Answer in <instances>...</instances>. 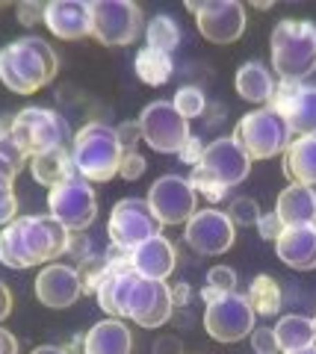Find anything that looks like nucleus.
<instances>
[{
	"mask_svg": "<svg viewBox=\"0 0 316 354\" xmlns=\"http://www.w3.org/2000/svg\"><path fill=\"white\" fill-rule=\"evenodd\" d=\"M71 230L48 216H18L0 227V263L9 269H32L41 263H53L68 254Z\"/></svg>",
	"mask_w": 316,
	"mask_h": 354,
	"instance_id": "nucleus-1",
	"label": "nucleus"
},
{
	"mask_svg": "<svg viewBox=\"0 0 316 354\" xmlns=\"http://www.w3.org/2000/svg\"><path fill=\"white\" fill-rule=\"evenodd\" d=\"M57 53L39 36H24L0 48V83L15 95H32L57 77Z\"/></svg>",
	"mask_w": 316,
	"mask_h": 354,
	"instance_id": "nucleus-2",
	"label": "nucleus"
},
{
	"mask_svg": "<svg viewBox=\"0 0 316 354\" xmlns=\"http://www.w3.org/2000/svg\"><path fill=\"white\" fill-rule=\"evenodd\" d=\"M272 71L281 80L304 83L316 71V24L304 18L278 21L269 39Z\"/></svg>",
	"mask_w": 316,
	"mask_h": 354,
	"instance_id": "nucleus-3",
	"label": "nucleus"
},
{
	"mask_svg": "<svg viewBox=\"0 0 316 354\" xmlns=\"http://www.w3.org/2000/svg\"><path fill=\"white\" fill-rule=\"evenodd\" d=\"M122 142L115 136V127L104 124V121H89L83 124L80 133L74 136L71 160L80 177L89 183H106L118 174L122 165Z\"/></svg>",
	"mask_w": 316,
	"mask_h": 354,
	"instance_id": "nucleus-4",
	"label": "nucleus"
},
{
	"mask_svg": "<svg viewBox=\"0 0 316 354\" xmlns=\"http://www.w3.org/2000/svg\"><path fill=\"white\" fill-rule=\"evenodd\" d=\"M234 139L252 160H272V157H278V153H284L292 133L287 127V121L281 118L275 109L257 106L239 118Z\"/></svg>",
	"mask_w": 316,
	"mask_h": 354,
	"instance_id": "nucleus-5",
	"label": "nucleus"
},
{
	"mask_svg": "<svg viewBox=\"0 0 316 354\" xmlns=\"http://www.w3.org/2000/svg\"><path fill=\"white\" fill-rule=\"evenodd\" d=\"M160 218L154 216V209L145 198H124L118 201L106 221V236H110L113 245L133 251L142 242H148L151 236H160Z\"/></svg>",
	"mask_w": 316,
	"mask_h": 354,
	"instance_id": "nucleus-6",
	"label": "nucleus"
},
{
	"mask_svg": "<svg viewBox=\"0 0 316 354\" xmlns=\"http://www.w3.org/2000/svg\"><path fill=\"white\" fill-rule=\"evenodd\" d=\"M48 213L62 221L71 234H80L95 221L97 213V201H95V189L86 177L74 174L68 180H62L59 186L48 189Z\"/></svg>",
	"mask_w": 316,
	"mask_h": 354,
	"instance_id": "nucleus-7",
	"label": "nucleus"
},
{
	"mask_svg": "<svg viewBox=\"0 0 316 354\" xmlns=\"http://www.w3.org/2000/svg\"><path fill=\"white\" fill-rule=\"evenodd\" d=\"M142 9L130 0H95L92 3V36L106 48H122L142 32Z\"/></svg>",
	"mask_w": 316,
	"mask_h": 354,
	"instance_id": "nucleus-8",
	"label": "nucleus"
},
{
	"mask_svg": "<svg viewBox=\"0 0 316 354\" xmlns=\"http://www.w3.org/2000/svg\"><path fill=\"white\" fill-rule=\"evenodd\" d=\"M139 130H142V142L151 151L160 153H180V148L187 145L189 121L183 118L171 101H154L139 113Z\"/></svg>",
	"mask_w": 316,
	"mask_h": 354,
	"instance_id": "nucleus-9",
	"label": "nucleus"
},
{
	"mask_svg": "<svg viewBox=\"0 0 316 354\" xmlns=\"http://www.w3.org/2000/svg\"><path fill=\"white\" fill-rule=\"evenodd\" d=\"M65 121L53 109L45 106H27L12 115V136L21 151L32 160L36 153H45L50 148L65 145Z\"/></svg>",
	"mask_w": 316,
	"mask_h": 354,
	"instance_id": "nucleus-10",
	"label": "nucleus"
},
{
	"mask_svg": "<svg viewBox=\"0 0 316 354\" xmlns=\"http://www.w3.org/2000/svg\"><path fill=\"white\" fill-rule=\"evenodd\" d=\"M145 201L154 209L160 225H187L198 213V192L192 189L189 177L162 174L151 183Z\"/></svg>",
	"mask_w": 316,
	"mask_h": 354,
	"instance_id": "nucleus-11",
	"label": "nucleus"
},
{
	"mask_svg": "<svg viewBox=\"0 0 316 354\" xmlns=\"http://www.w3.org/2000/svg\"><path fill=\"white\" fill-rule=\"evenodd\" d=\"M257 313L252 310L245 295L227 292L222 298L207 304L204 310V330L216 342H239L245 337H252Z\"/></svg>",
	"mask_w": 316,
	"mask_h": 354,
	"instance_id": "nucleus-12",
	"label": "nucleus"
},
{
	"mask_svg": "<svg viewBox=\"0 0 316 354\" xmlns=\"http://www.w3.org/2000/svg\"><path fill=\"white\" fill-rule=\"evenodd\" d=\"M234 234H236V225L231 221V216L216 207L198 209V213L187 221V230H183L187 245L195 254H204V257H219V254H225L234 245Z\"/></svg>",
	"mask_w": 316,
	"mask_h": 354,
	"instance_id": "nucleus-13",
	"label": "nucleus"
},
{
	"mask_svg": "<svg viewBox=\"0 0 316 354\" xmlns=\"http://www.w3.org/2000/svg\"><path fill=\"white\" fill-rule=\"evenodd\" d=\"M198 169L210 177V180L225 186V189H231V186H239L248 177V171H252V157L239 148V142L234 136H219L204 148Z\"/></svg>",
	"mask_w": 316,
	"mask_h": 354,
	"instance_id": "nucleus-14",
	"label": "nucleus"
},
{
	"mask_svg": "<svg viewBox=\"0 0 316 354\" xmlns=\"http://www.w3.org/2000/svg\"><path fill=\"white\" fill-rule=\"evenodd\" d=\"M174 298L166 281H148L139 274V281L133 283L127 298V319H133L139 328H162L171 319Z\"/></svg>",
	"mask_w": 316,
	"mask_h": 354,
	"instance_id": "nucleus-15",
	"label": "nucleus"
},
{
	"mask_svg": "<svg viewBox=\"0 0 316 354\" xmlns=\"http://www.w3.org/2000/svg\"><path fill=\"white\" fill-rule=\"evenodd\" d=\"M245 6L236 0H207L195 12V27L210 44H234L245 32Z\"/></svg>",
	"mask_w": 316,
	"mask_h": 354,
	"instance_id": "nucleus-16",
	"label": "nucleus"
},
{
	"mask_svg": "<svg viewBox=\"0 0 316 354\" xmlns=\"http://www.w3.org/2000/svg\"><path fill=\"white\" fill-rule=\"evenodd\" d=\"M83 295V281L74 266L65 263H48L36 278V298L50 310L71 307Z\"/></svg>",
	"mask_w": 316,
	"mask_h": 354,
	"instance_id": "nucleus-17",
	"label": "nucleus"
},
{
	"mask_svg": "<svg viewBox=\"0 0 316 354\" xmlns=\"http://www.w3.org/2000/svg\"><path fill=\"white\" fill-rule=\"evenodd\" d=\"M45 27L62 41L92 36V3L83 0H50L45 6Z\"/></svg>",
	"mask_w": 316,
	"mask_h": 354,
	"instance_id": "nucleus-18",
	"label": "nucleus"
},
{
	"mask_svg": "<svg viewBox=\"0 0 316 354\" xmlns=\"http://www.w3.org/2000/svg\"><path fill=\"white\" fill-rule=\"evenodd\" d=\"M278 260L296 272L316 269V225H296L284 227V234L275 239Z\"/></svg>",
	"mask_w": 316,
	"mask_h": 354,
	"instance_id": "nucleus-19",
	"label": "nucleus"
},
{
	"mask_svg": "<svg viewBox=\"0 0 316 354\" xmlns=\"http://www.w3.org/2000/svg\"><path fill=\"white\" fill-rule=\"evenodd\" d=\"M130 260H133L136 274H142L148 281H166L174 272V266H178V248L171 245V239L160 234L130 251Z\"/></svg>",
	"mask_w": 316,
	"mask_h": 354,
	"instance_id": "nucleus-20",
	"label": "nucleus"
},
{
	"mask_svg": "<svg viewBox=\"0 0 316 354\" xmlns=\"http://www.w3.org/2000/svg\"><path fill=\"white\" fill-rule=\"evenodd\" d=\"M275 213L284 221V227L296 225H316V189L301 183H287L275 201Z\"/></svg>",
	"mask_w": 316,
	"mask_h": 354,
	"instance_id": "nucleus-21",
	"label": "nucleus"
},
{
	"mask_svg": "<svg viewBox=\"0 0 316 354\" xmlns=\"http://www.w3.org/2000/svg\"><path fill=\"white\" fill-rule=\"evenodd\" d=\"M136 281H139V274L133 269H127V272L104 269L101 281H97V290H95V298L104 313H110L113 319L127 316V298H130V290H133Z\"/></svg>",
	"mask_w": 316,
	"mask_h": 354,
	"instance_id": "nucleus-22",
	"label": "nucleus"
},
{
	"mask_svg": "<svg viewBox=\"0 0 316 354\" xmlns=\"http://www.w3.org/2000/svg\"><path fill=\"white\" fill-rule=\"evenodd\" d=\"M133 337L122 319H104L83 337V354H130Z\"/></svg>",
	"mask_w": 316,
	"mask_h": 354,
	"instance_id": "nucleus-23",
	"label": "nucleus"
},
{
	"mask_svg": "<svg viewBox=\"0 0 316 354\" xmlns=\"http://www.w3.org/2000/svg\"><path fill=\"white\" fill-rule=\"evenodd\" d=\"M284 174L290 183L316 186V136H296L284 148Z\"/></svg>",
	"mask_w": 316,
	"mask_h": 354,
	"instance_id": "nucleus-24",
	"label": "nucleus"
},
{
	"mask_svg": "<svg viewBox=\"0 0 316 354\" xmlns=\"http://www.w3.org/2000/svg\"><path fill=\"white\" fill-rule=\"evenodd\" d=\"M30 171H32V180L48 186V189H53V186H59L62 180H68V177L77 174L74 160H71V151L65 145L50 148L45 153H36V157L30 160Z\"/></svg>",
	"mask_w": 316,
	"mask_h": 354,
	"instance_id": "nucleus-25",
	"label": "nucleus"
},
{
	"mask_svg": "<svg viewBox=\"0 0 316 354\" xmlns=\"http://www.w3.org/2000/svg\"><path fill=\"white\" fill-rule=\"evenodd\" d=\"M236 95L243 97L248 104H257V106H266L272 92H275V80H272V74L263 62H245L239 65L236 71Z\"/></svg>",
	"mask_w": 316,
	"mask_h": 354,
	"instance_id": "nucleus-26",
	"label": "nucleus"
},
{
	"mask_svg": "<svg viewBox=\"0 0 316 354\" xmlns=\"http://www.w3.org/2000/svg\"><path fill=\"white\" fill-rule=\"evenodd\" d=\"M281 118L287 121L292 136H316V86L301 83Z\"/></svg>",
	"mask_w": 316,
	"mask_h": 354,
	"instance_id": "nucleus-27",
	"label": "nucleus"
},
{
	"mask_svg": "<svg viewBox=\"0 0 316 354\" xmlns=\"http://www.w3.org/2000/svg\"><path fill=\"white\" fill-rule=\"evenodd\" d=\"M275 334L281 342V351H296V348H308L316 342V328H313V319L308 316H281V322L275 325Z\"/></svg>",
	"mask_w": 316,
	"mask_h": 354,
	"instance_id": "nucleus-28",
	"label": "nucleus"
},
{
	"mask_svg": "<svg viewBox=\"0 0 316 354\" xmlns=\"http://www.w3.org/2000/svg\"><path fill=\"white\" fill-rule=\"evenodd\" d=\"M248 304H252L254 313L260 316H278L281 313V304H284V295H281V286L275 278L269 274H257L248 286Z\"/></svg>",
	"mask_w": 316,
	"mask_h": 354,
	"instance_id": "nucleus-29",
	"label": "nucleus"
},
{
	"mask_svg": "<svg viewBox=\"0 0 316 354\" xmlns=\"http://www.w3.org/2000/svg\"><path fill=\"white\" fill-rule=\"evenodd\" d=\"M27 162H30V157L21 151V145L12 136V115H3L0 118V177L15 180V174L24 169Z\"/></svg>",
	"mask_w": 316,
	"mask_h": 354,
	"instance_id": "nucleus-30",
	"label": "nucleus"
},
{
	"mask_svg": "<svg viewBox=\"0 0 316 354\" xmlns=\"http://www.w3.org/2000/svg\"><path fill=\"white\" fill-rule=\"evenodd\" d=\"M133 68L142 83L162 86V83H169V77H171V57L162 50H154V48H142L133 59Z\"/></svg>",
	"mask_w": 316,
	"mask_h": 354,
	"instance_id": "nucleus-31",
	"label": "nucleus"
},
{
	"mask_svg": "<svg viewBox=\"0 0 316 354\" xmlns=\"http://www.w3.org/2000/svg\"><path fill=\"white\" fill-rule=\"evenodd\" d=\"M145 36H148V48L171 53L180 44V27H178V21L169 15H154L145 27Z\"/></svg>",
	"mask_w": 316,
	"mask_h": 354,
	"instance_id": "nucleus-32",
	"label": "nucleus"
},
{
	"mask_svg": "<svg viewBox=\"0 0 316 354\" xmlns=\"http://www.w3.org/2000/svg\"><path fill=\"white\" fill-rule=\"evenodd\" d=\"M174 109L183 115V118H198L201 113H204V92L198 86H183V88H178V95H174Z\"/></svg>",
	"mask_w": 316,
	"mask_h": 354,
	"instance_id": "nucleus-33",
	"label": "nucleus"
},
{
	"mask_svg": "<svg viewBox=\"0 0 316 354\" xmlns=\"http://www.w3.org/2000/svg\"><path fill=\"white\" fill-rule=\"evenodd\" d=\"M225 213L231 216V221H234V225H239V227H257L263 209H260V204L254 201V198H234L231 207H227Z\"/></svg>",
	"mask_w": 316,
	"mask_h": 354,
	"instance_id": "nucleus-34",
	"label": "nucleus"
},
{
	"mask_svg": "<svg viewBox=\"0 0 316 354\" xmlns=\"http://www.w3.org/2000/svg\"><path fill=\"white\" fill-rule=\"evenodd\" d=\"M189 183H192V189L198 192V195H204V198H207V201H210V204L222 201V198H225V192H227L225 186H219L216 180H210V177H207V174L198 169V165H195V169H192V174H189Z\"/></svg>",
	"mask_w": 316,
	"mask_h": 354,
	"instance_id": "nucleus-35",
	"label": "nucleus"
},
{
	"mask_svg": "<svg viewBox=\"0 0 316 354\" xmlns=\"http://www.w3.org/2000/svg\"><path fill=\"white\" fill-rule=\"evenodd\" d=\"M15 218H18V198L12 192V180L0 177V227H6Z\"/></svg>",
	"mask_w": 316,
	"mask_h": 354,
	"instance_id": "nucleus-36",
	"label": "nucleus"
},
{
	"mask_svg": "<svg viewBox=\"0 0 316 354\" xmlns=\"http://www.w3.org/2000/svg\"><path fill=\"white\" fill-rule=\"evenodd\" d=\"M207 286L219 290L222 295L236 292V272L231 269V266H213V269L207 272Z\"/></svg>",
	"mask_w": 316,
	"mask_h": 354,
	"instance_id": "nucleus-37",
	"label": "nucleus"
},
{
	"mask_svg": "<svg viewBox=\"0 0 316 354\" xmlns=\"http://www.w3.org/2000/svg\"><path fill=\"white\" fill-rule=\"evenodd\" d=\"M148 162L139 151H124L122 153V165H118V177H124V180H139V177L145 174Z\"/></svg>",
	"mask_w": 316,
	"mask_h": 354,
	"instance_id": "nucleus-38",
	"label": "nucleus"
},
{
	"mask_svg": "<svg viewBox=\"0 0 316 354\" xmlns=\"http://www.w3.org/2000/svg\"><path fill=\"white\" fill-rule=\"evenodd\" d=\"M252 348H254V354H281V342H278L275 328H254Z\"/></svg>",
	"mask_w": 316,
	"mask_h": 354,
	"instance_id": "nucleus-39",
	"label": "nucleus"
},
{
	"mask_svg": "<svg viewBox=\"0 0 316 354\" xmlns=\"http://www.w3.org/2000/svg\"><path fill=\"white\" fill-rule=\"evenodd\" d=\"M15 15H18V24H24V27L39 24V21L45 24V6L36 3V0H24V3H18Z\"/></svg>",
	"mask_w": 316,
	"mask_h": 354,
	"instance_id": "nucleus-40",
	"label": "nucleus"
},
{
	"mask_svg": "<svg viewBox=\"0 0 316 354\" xmlns=\"http://www.w3.org/2000/svg\"><path fill=\"white\" fill-rule=\"evenodd\" d=\"M115 136L122 142V151H136V145L142 142V130H139V121H124V124L115 127Z\"/></svg>",
	"mask_w": 316,
	"mask_h": 354,
	"instance_id": "nucleus-41",
	"label": "nucleus"
},
{
	"mask_svg": "<svg viewBox=\"0 0 316 354\" xmlns=\"http://www.w3.org/2000/svg\"><path fill=\"white\" fill-rule=\"evenodd\" d=\"M257 230H260V236H263L266 242H269V239L275 242L281 234H284V221H281V218H278V213L272 209V213H263V216H260Z\"/></svg>",
	"mask_w": 316,
	"mask_h": 354,
	"instance_id": "nucleus-42",
	"label": "nucleus"
},
{
	"mask_svg": "<svg viewBox=\"0 0 316 354\" xmlns=\"http://www.w3.org/2000/svg\"><path fill=\"white\" fill-rule=\"evenodd\" d=\"M204 142L198 139V136H189L187 139V145H183L180 148V153H178V157L183 160V162H187V165H192V169H195V165H198L201 162V157H204Z\"/></svg>",
	"mask_w": 316,
	"mask_h": 354,
	"instance_id": "nucleus-43",
	"label": "nucleus"
},
{
	"mask_svg": "<svg viewBox=\"0 0 316 354\" xmlns=\"http://www.w3.org/2000/svg\"><path fill=\"white\" fill-rule=\"evenodd\" d=\"M68 254H74V257H77L80 263L92 257V242H89V236H83V230H80V234H71V239H68Z\"/></svg>",
	"mask_w": 316,
	"mask_h": 354,
	"instance_id": "nucleus-44",
	"label": "nucleus"
},
{
	"mask_svg": "<svg viewBox=\"0 0 316 354\" xmlns=\"http://www.w3.org/2000/svg\"><path fill=\"white\" fill-rule=\"evenodd\" d=\"M0 354H18V339L6 328H0Z\"/></svg>",
	"mask_w": 316,
	"mask_h": 354,
	"instance_id": "nucleus-45",
	"label": "nucleus"
},
{
	"mask_svg": "<svg viewBox=\"0 0 316 354\" xmlns=\"http://www.w3.org/2000/svg\"><path fill=\"white\" fill-rule=\"evenodd\" d=\"M12 313V295H9V290H6V283L0 281V322Z\"/></svg>",
	"mask_w": 316,
	"mask_h": 354,
	"instance_id": "nucleus-46",
	"label": "nucleus"
},
{
	"mask_svg": "<svg viewBox=\"0 0 316 354\" xmlns=\"http://www.w3.org/2000/svg\"><path fill=\"white\" fill-rule=\"evenodd\" d=\"M30 354H68V348H57V346H39V348H32Z\"/></svg>",
	"mask_w": 316,
	"mask_h": 354,
	"instance_id": "nucleus-47",
	"label": "nucleus"
},
{
	"mask_svg": "<svg viewBox=\"0 0 316 354\" xmlns=\"http://www.w3.org/2000/svg\"><path fill=\"white\" fill-rule=\"evenodd\" d=\"M201 298H204V304H210V301H216V298H222V292H219V290H213V286H204V290H201Z\"/></svg>",
	"mask_w": 316,
	"mask_h": 354,
	"instance_id": "nucleus-48",
	"label": "nucleus"
},
{
	"mask_svg": "<svg viewBox=\"0 0 316 354\" xmlns=\"http://www.w3.org/2000/svg\"><path fill=\"white\" fill-rule=\"evenodd\" d=\"M281 354H316V342H313V346H308V348H296V351H281Z\"/></svg>",
	"mask_w": 316,
	"mask_h": 354,
	"instance_id": "nucleus-49",
	"label": "nucleus"
},
{
	"mask_svg": "<svg viewBox=\"0 0 316 354\" xmlns=\"http://www.w3.org/2000/svg\"><path fill=\"white\" fill-rule=\"evenodd\" d=\"M254 6H257V9H272V0H257Z\"/></svg>",
	"mask_w": 316,
	"mask_h": 354,
	"instance_id": "nucleus-50",
	"label": "nucleus"
},
{
	"mask_svg": "<svg viewBox=\"0 0 316 354\" xmlns=\"http://www.w3.org/2000/svg\"><path fill=\"white\" fill-rule=\"evenodd\" d=\"M313 328H316V319H313Z\"/></svg>",
	"mask_w": 316,
	"mask_h": 354,
	"instance_id": "nucleus-51",
	"label": "nucleus"
}]
</instances>
